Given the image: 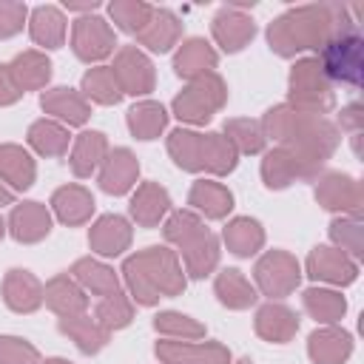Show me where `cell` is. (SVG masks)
Masks as SVG:
<instances>
[{"instance_id": "cell-1", "label": "cell", "mask_w": 364, "mask_h": 364, "mask_svg": "<svg viewBox=\"0 0 364 364\" xmlns=\"http://www.w3.org/2000/svg\"><path fill=\"white\" fill-rule=\"evenodd\" d=\"M355 26L353 9L338 3H310L279 14L267 26V46L279 57H296L301 51H318L338 28Z\"/></svg>"}, {"instance_id": "cell-2", "label": "cell", "mask_w": 364, "mask_h": 364, "mask_svg": "<svg viewBox=\"0 0 364 364\" xmlns=\"http://www.w3.org/2000/svg\"><path fill=\"white\" fill-rule=\"evenodd\" d=\"M119 273L125 279L131 301L142 307H154L165 296H182V290L188 287L185 267L176 250H171L168 245H151L125 256Z\"/></svg>"}, {"instance_id": "cell-3", "label": "cell", "mask_w": 364, "mask_h": 364, "mask_svg": "<svg viewBox=\"0 0 364 364\" xmlns=\"http://www.w3.org/2000/svg\"><path fill=\"white\" fill-rule=\"evenodd\" d=\"M287 105L299 114L327 117L336 108L333 82L324 77L316 57H299L287 77Z\"/></svg>"}, {"instance_id": "cell-4", "label": "cell", "mask_w": 364, "mask_h": 364, "mask_svg": "<svg viewBox=\"0 0 364 364\" xmlns=\"http://www.w3.org/2000/svg\"><path fill=\"white\" fill-rule=\"evenodd\" d=\"M324 77L330 82H341L358 88L364 82V37L355 26L338 28L316 54Z\"/></svg>"}, {"instance_id": "cell-5", "label": "cell", "mask_w": 364, "mask_h": 364, "mask_svg": "<svg viewBox=\"0 0 364 364\" xmlns=\"http://www.w3.org/2000/svg\"><path fill=\"white\" fill-rule=\"evenodd\" d=\"M228 102V82L210 71L196 80H191L171 102V111L185 125H205L213 119L216 111H222Z\"/></svg>"}, {"instance_id": "cell-6", "label": "cell", "mask_w": 364, "mask_h": 364, "mask_svg": "<svg viewBox=\"0 0 364 364\" xmlns=\"http://www.w3.org/2000/svg\"><path fill=\"white\" fill-rule=\"evenodd\" d=\"M253 287L270 301L290 296L301 284V264L287 250H264L253 264Z\"/></svg>"}, {"instance_id": "cell-7", "label": "cell", "mask_w": 364, "mask_h": 364, "mask_svg": "<svg viewBox=\"0 0 364 364\" xmlns=\"http://www.w3.org/2000/svg\"><path fill=\"white\" fill-rule=\"evenodd\" d=\"M313 182H316L313 196L324 210H333L338 216H361L364 188L358 179L341 171H321Z\"/></svg>"}, {"instance_id": "cell-8", "label": "cell", "mask_w": 364, "mask_h": 364, "mask_svg": "<svg viewBox=\"0 0 364 364\" xmlns=\"http://www.w3.org/2000/svg\"><path fill=\"white\" fill-rule=\"evenodd\" d=\"M114 46H117V37H114V28L105 17L100 14H82L74 20L71 26V51L77 60L82 63H94V65H102L105 57L114 54Z\"/></svg>"}, {"instance_id": "cell-9", "label": "cell", "mask_w": 364, "mask_h": 364, "mask_svg": "<svg viewBox=\"0 0 364 364\" xmlns=\"http://www.w3.org/2000/svg\"><path fill=\"white\" fill-rule=\"evenodd\" d=\"M111 71H114V77L119 82L122 97L125 94H131V97H148L154 91V85H156L154 63H151V57L139 46H119L117 54H114Z\"/></svg>"}, {"instance_id": "cell-10", "label": "cell", "mask_w": 364, "mask_h": 364, "mask_svg": "<svg viewBox=\"0 0 364 364\" xmlns=\"http://www.w3.org/2000/svg\"><path fill=\"white\" fill-rule=\"evenodd\" d=\"M304 273L324 287H347L358 279V262L333 245H316L304 262Z\"/></svg>"}, {"instance_id": "cell-11", "label": "cell", "mask_w": 364, "mask_h": 364, "mask_svg": "<svg viewBox=\"0 0 364 364\" xmlns=\"http://www.w3.org/2000/svg\"><path fill=\"white\" fill-rule=\"evenodd\" d=\"M159 364H230V350L222 341H176L162 338L154 344Z\"/></svg>"}, {"instance_id": "cell-12", "label": "cell", "mask_w": 364, "mask_h": 364, "mask_svg": "<svg viewBox=\"0 0 364 364\" xmlns=\"http://www.w3.org/2000/svg\"><path fill=\"white\" fill-rule=\"evenodd\" d=\"M210 34L216 40V46L225 51V54H236L242 51L253 37H256V20L242 11V9H233V6H225L213 14L210 20Z\"/></svg>"}, {"instance_id": "cell-13", "label": "cell", "mask_w": 364, "mask_h": 364, "mask_svg": "<svg viewBox=\"0 0 364 364\" xmlns=\"http://www.w3.org/2000/svg\"><path fill=\"white\" fill-rule=\"evenodd\" d=\"M40 108L48 114V119L63 122L65 128H80L91 117V102L68 85H54L40 94Z\"/></svg>"}, {"instance_id": "cell-14", "label": "cell", "mask_w": 364, "mask_h": 364, "mask_svg": "<svg viewBox=\"0 0 364 364\" xmlns=\"http://www.w3.org/2000/svg\"><path fill=\"white\" fill-rule=\"evenodd\" d=\"M139 179V159L131 148H111L105 162L97 171V182L111 196H125L136 188Z\"/></svg>"}, {"instance_id": "cell-15", "label": "cell", "mask_w": 364, "mask_h": 364, "mask_svg": "<svg viewBox=\"0 0 364 364\" xmlns=\"http://www.w3.org/2000/svg\"><path fill=\"white\" fill-rule=\"evenodd\" d=\"M131 239H134V228L119 213H105L94 219V225L88 228V247L102 259L122 256L131 247Z\"/></svg>"}, {"instance_id": "cell-16", "label": "cell", "mask_w": 364, "mask_h": 364, "mask_svg": "<svg viewBox=\"0 0 364 364\" xmlns=\"http://www.w3.org/2000/svg\"><path fill=\"white\" fill-rule=\"evenodd\" d=\"M51 222H54V216L43 202L26 199V202L11 208L6 230L23 245H34V242H43L51 233Z\"/></svg>"}, {"instance_id": "cell-17", "label": "cell", "mask_w": 364, "mask_h": 364, "mask_svg": "<svg viewBox=\"0 0 364 364\" xmlns=\"http://www.w3.org/2000/svg\"><path fill=\"white\" fill-rule=\"evenodd\" d=\"M176 256L185 267V276L191 279H205L216 270L222 247H219V236L208 228H202L196 236H191L182 247H176Z\"/></svg>"}, {"instance_id": "cell-18", "label": "cell", "mask_w": 364, "mask_h": 364, "mask_svg": "<svg viewBox=\"0 0 364 364\" xmlns=\"http://www.w3.org/2000/svg\"><path fill=\"white\" fill-rule=\"evenodd\" d=\"M353 347V336L338 324H321L307 336V355L313 364H344Z\"/></svg>"}, {"instance_id": "cell-19", "label": "cell", "mask_w": 364, "mask_h": 364, "mask_svg": "<svg viewBox=\"0 0 364 364\" xmlns=\"http://www.w3.org/2000/svg\"><path fill=\"white\" fill-rule=\"evenodd\" d=\"M128 213L139 228H156L171 213V193L159 182H142L131 193Z\"/></svg>"}, {"instance_id": "cell-20", "label": "cell", "mask_w": 364, "mask_h": 364, "mask_svg": "<svg viewBox=\"0 0 364 364\" xmlns=\"http://www.w3.org/2000/svg\"><path fill=\"white\" fill-rule=\"evenodd\" d=\"M3 301L14 313H34L43 307V282L26 267H11L3 276Z\"/></svg>"}, {"instance_id": "cell-21", "label": "cell", "mask_w": 364, "mask_h": 364, "mask_svg": "<svg viewBox=\"0 0 364 364\" xmlns=\"http://www.w3.org/2000/svg\"><path fill=\"white\" fill-rule=\"evenodd\" d=\"M43 304L60 318L80 316L88 313V293L71 279V273H57L43 284Z\"/></svg>"}, {"instance_id": "cell-22", "label": "cell", "mask_w": 364, "mask_h": 364, "mask_svg": "<svg viewBox=\"0 0 364 364\" xmlns=\"http://www.w3.org/2000/svg\"><path fill=\"white\" fill-rule=\"evenodd\" d=\"M253 330L259 338H264L270 344H287L299 333V316L284 301H264L256 310Z\"/></svg>"}, {"instance_id": "cell-23", "label": "cell", "mask_w": 364, "mask_h": 364, "mask_svg": "<svg viewBox=\"0 0 364 364\" xmlns=\"http://www.w3.org/2000/svg\"><path fill=\"white\" fill-rule=\"evenodd\" d=\"M111 145L105 139L102 131H82L71 139V148H68V165H71V173L80 176V179H88L91 173L100 171V165L105 162Z\"/></svg>"}, {"instance_id": "cell-24", "label": "cell", "mask_w": 364, "mask_h": 364, "mask_svg": "<svg viewBox=\"0 0 364 364\" xmlns=\"http://www.w3.org/2000/svg\"><path fill=\"white\" fill-rule=\"evenodd\" d=\"M94 208H97L94 205V196L82 185H63V188H57L51 193V202H48L51 216H57L68 228L85 225L94 216Z\"/></svg>"}, {"instance_id": "cell-25", "label": "cell", "mask_w": 364, "mask_h": 364, "mask_svg": "<svg viewBox=\"0 0 364 364\" xmlns=\"http://www.w3.org/2000/svg\"><path fill=\"white\" fill-rule=\"evenodd\" d=\"M216 63H219V51L205 37H188V40H182V46L173 54V71H176V77L188 80V82L196 80V77H202V74L216 71Z\"/></svg>"}, {"instance_id": "cell-26", "label": "cell", "mask_w": 364, "mask_h": 364, "mask_svg": "<svg viewBox=\"0 0 364 364\" xmlns=\"http://www.w3.org/2000/svg\"><path fill=\"white\" fill-rule=\"evenodd\" d=\"M34 179H37L34 156L17 142H3L0 145V182L17 193V191H28Z\"/></svg>"}, {"instance_id": "cell-27", "label": "cell", "mask_w": 364, "mask_h": 364, "mask_svg": "<svg viewBox=\"0 0 364 364\" xmlns=\"http://www.w3.org/2000/svg\"><path fill=\"white\" fill-rule=\"evenodd\" d=\"M182 40V23L179 17L171 11V9H156L154 6V14L148 20V26L136 34V43L154 54H165L171 51L173 46H179Z\"/></svg>"}, {"instance_id": "cell-28", "label": "cell", "mask_w": 364, "mask_h": 364, "mask_svg": "<svg viewBox=\"0 0 364 364\" xmlns=\"http://www.w3.org/2000/svg\"><path fill=\"white\" fill-rule=\"evenodd\" d=\"M188 205L205 219H225L233 210V193L216 179H196L188 191Z\"/></svg>"}, {"instance_id": "cell-29", "label": "cell", "mask_w": 364, "mask_h": 364, "mask_svg": "<svg viewBox=\"0 0 364 364\" xmlns=\"http://www.w3.org/2000/svg\"><path fill=\"white\" fill-rule=\"evenodd\" d=\"M296 179H307V171L293 156V151H287L284 145H276V148L264 151V159H262V182L270 191H284Z\"/></svg>"}, {"instance_id": "cell-30", "label": "cell", "mask_w": 364, "mask_h": 364, "mask_svg": "<svg viewBox=\"0 0 364 364\" xmlns=\"http://www.w3.org/2000/svg\"><path fill=\"white\" fill-rule=\"evenodd\" d=\"M68 273H71V279H74L85 293H91V296H100V299H102V296H111V293L119 290V276H117V270H114L111 264L94 259V256L77 259Z\"/></svg>"}, {"instance_id": "cell-31", "label": "cell", "mask_w": 364, "mask_h": 364, "mask_svg": "<svg viewBox=\"0 0 364 364\" xmlns=\"http://www.w3.org/2000/svg\"><path fill=\"white\" fill-rule=\"evenodd\" d=\"M9 71H11V77L23 94L26 91H46V85L51 80V60L46 57V51L26 48L9 63Z\"/></svg>"}, {"instance_id": "cell-32", "label": "cell", "mask_w": 364, "mask_h": 364, "mask_svg": "<svg viewBox=\"0 0 364 364\" xmlns=\"http://www.w3.org/2000/svg\"><path fill=\"white\" fill-rule=\"evenodd\" d=\"M222 242L239 259H250L264 247V228L253 216H233L222 230Z\"/></svg>"}, {"instance_id": "cell-33", "label": "cell", "mask_w": 364, "mask_h": 364, "mask_svg": "<svg viewBox=\"0 0 364 364\" xmlns=\"http://www.w3.org/2000/svg\"><path fill=\"white\" fill-rule=\"evenodd\" d=\"M213 293L219 299V304H225L228 310H247L256 304L259 290L250 284V279L236 270V267H222L213 279Z\"/></svg>"}, {"instance_id": "cell-34", "label": "cell", "mask_w": 364, "mask_h": 364, "mask_svg": "<svg viewBox=\"0 0 364 364\" xmlns=\"http://www.w3.org/2000/svg\"><path fill=\"white\" fill-rule=\"evenodd\" d=\"M57 327H60V333L68 336V338L77 344V350L85 353V355H97V353L108 344V338H111V333H108L91 313L65 316V318L57 321Z\"/></svg>"}, {"instance_id": "cell-35", "label": "cell", "mask_w": 364, "mask_h": 364, "mask_svg": "<svg viewBox=\"0 0 364 364\" xmlns=\"http://www.w3.org/2000/svg\"><path fill=\"white\" fill-rule=\"evenodd\" d=\"M28 34L43 48H60L68 34V20L60 6H37L28 14Z\"/></svg>"}, {"instance_id": "cell-36", "label": "cell", "mask_w": 364, "mask_h": 364, "mask_svg": "<svg viewBox=\"0 0 364 364\" xmlns=\"http://www.w3.org/2000/svg\"><path fill=\"white\" fill-rule=\"evenodd\" d=\"M71 139L74 136L68 134V128L57 119H48V117L34 119L28 125V134H26L28 148L40 156H65L71 148Z\"/></svg>"}, {"instance_id": "cell-37", "label": "cell", "mask_w": 364, "mask_h": 364, "mask_svg": "<svg viewBox=\"0 0 364 364\" xmlns=\"http://www.w3.org/2000/svg\"><path fill=\"white\" fill-rule=\"evenodd\" d=\"M301 307L318 324H338L344 318V313H347V299L336 287L313 284V287H307L301 293Z\"/></svg>"}, {"instance_id": "cell-38", "label": "cell", "mask_w": 364, "mask_h": 364, "mask_svg": "<svg viewBox=\"0 0 364 364\" xmlns=\"http://www.w3.org/2000/svg\"><path fill=\"white\" fill-rule=\"evenodd\" d=\"M168 117H171V114L165 111L162 102H156V100H139V102H134V105L128 108L125 122H128V131H131L136 139L151 142V139H156V136L168 128Z\"/></svg>"}, {"instance_id": "cell-39", "label": "cell", "mask_w": 364, "mask_h": 364, "mask_svg": "<svg viewBox=\"0 0 364 364\" xmlns=\"http://www.w3.org/2000/svg\"><path fill=\"white\" fill-rule=\"evenodd\" d=\"M239 165V154L222 131L202 134V171L210 176H228Z\"/></svg>"}, {"instance_id": "cell-40", "label": "cell", "mask_w": 364, "mask_h": 364, "mask_svg": "<svg viewBox=\"0 0 364 364\" xmlns=\"http://www.w3.org/2000/svg\"><path fill=\"white\" fill-rule=\"evenodd\" d=\"M168 154L176 162V168L188 173L202 171V134L193 128H173L168 134Z\"/></svg>"}, {"instance_id": "cell-41", "label": "cell", "mask_w": 364, "mask_h": 364, "mask_svg": "<svg viewBox=\"0 0 364 364\" xmlns=\"http://www.w3.org/2000/svg\"><path fill=\"white\" fill-rule=\"evenodd\" d=\"M80 94L88 100V102H97V105H117L122 100V91H119V82L111 71V65H94L82 74V82H80Z\"/></svg>"}, {"instance_id": "cell-42", "label": "cell", "mask_w": 364, "mask_h": 364, "mask_svg": "<svg viewBox=\"0 0 364 364\" xmlns=\"http://www.w3.org/2000/svg\"><path fill=\"white\" fill-rule=\"evenodd\" d=\"M154 330L162 338H176V341H199L208 333L202 321H196L193 316L179 313V310H159L154 316Z\"/></svg>"}, {"instance_id": "cell-43", "label": "cell", "mask_w": 364, "mask_h": 364, "mask_svg": "<svg viewBox=\"0 0 364 364\" xmlns=\"http://www.w3.org/2000/svg\"><path fill=\"white\" fill-rule=\"evenodd\" d=\"M222 134L230 139V145L236 148V154H262L264 151V131L259 119L250 117H233L225 122Z\"/></svg>"}, {"instance_id": "cell-44", "label": "cell", "mask_w": 364, "mask_h": 364, "mask_svg": "<svg viewBox=\"0 0 364 364\" xmlns=\"http://www.w3.org/2000/svg\"><path fill=\"white\" fill-rule=\"evenodd\" d=\"M330 242L350 259L361 262L364 256V222L361 216H336L330 222Z\"/></svg>"}, {"instance_id": "cell-45", "label": "cell", "mask_w": 364, "mask_h": 364, "mask_svg": "<svg viewBox=\"0 0 364 364\" xmlns=\"http://www.w3.org/2000/svg\"><path fill=\"white\" fill-rule=\"evenodd\" d=\"M94 318H97L108 333L128 327V324L134 321V301H131V296H125L122 290H117V293H111V296H102V299L97 301V307H94Z\"/></svg>"}, {"instance_id": "cell-46", "label": "cell", "mask_w": 364, "mask_h": 364, "mask_svg": "<svg viewBox=\"0 0 364 364\" xmlns=\"http://www.w3.org/2000/svg\"><path fill=\"white\" fill-rule=\"evenodd\" d=\"M151 14H154V6L145 3V0H114V3H108V17L125 34H139L148 26Z\"/></svg>"}, {"instance_id": "cell-47", "label": "cell", "mask_w": 364, "mask_h": 364, "mask_svg": "<svg viewBox=\"0 0 364 364\" xmlns=\"http://www.w3.org/2000/svg\"><path fill=\"white\" fill-rule=\"evenodd\" d=\"M202 228H205V219H202L199 213H193V210H171V213L165 216V222H162V236H165L168 245L182 247V245H185L191 236H196Z\"/></svg>"}, {"instance_id": "cell-48", "label": "cell", "mask_w": 364, "mask_h": 364, "mask_svg": "<svg viewBox=\"0 0 364 364\" xmlns=\"http://www.w3.org/2000/svg\"><path fill=\"white\" fill-rule=\"evenodd\" d=\"M0 364H43L40 350L20 336H0Z\"/></svg>"}, {"instance_id": "cell-49", "label": "cell", "mask_w": 364, "mask_h": 364, "mask_svg": "<svg viewBox=\"0 0 364 364\" xmlns=\"http://www.w3.org/2000/svg\"><path fill=\"white\" fill-rule=\"evenodd\" d=\"M28 23V6L20 0H0V40H9L23 31Z\"/></svg>"}, {"instance_id": "cell-50", "label": "cell", "mask_w": 364, "mask_h": 364, "mask_svg": "<svg viewBox=\"0 0 364 364\" xmlns=\"http://www.w3.org/2000/svg\"><path fill=\"white\" fill-rule=\"evenodd\" d=\"M336 128H338V131H350V136H353V134H361V131H364V111H361V105H358V102L344 105L341 114H338V125H336Z\"/></svg>"}, {"instance_id": "cell-51", "label": "cell", "mask_w": 364, "mask_h": 364, "mask_svg": "<svg viewBox=\"0 0 364 364\" xmlns=\"http://www.w3.org/2000/svg\"><path fill=\"white\" fill-rule=\"evenodd\" d=\"M20 97H23V91L17 88V82H14L11 71H9V63L0 65V108L3 105H14Z\"/></svg>"}, {"instance_id": "cell-52", "label": "cell", "mask_w": 364, "mask_h": 364, "mask_svg": "<svg viewBox=\"0 0 364 364\" xmlns=\"http://www.w3.org/2000/svg\"><path fill=\"white\" fill-rule=\"evenodd\" d=\"M65 9L68 11H85V14H91V11L100 9V3L97 0H65Z\"/></svg>"}, {"instance_id": "cell-53", "label": "cell", "mask_w": 364, "mask_h": 364, "mask_svg": "<svg viewBox=\"0 0 364 364\" xmlns=\"http://www.w3.org/2000/svg\"><path fill=\"white\" fill-rule=\"evenodd\" d=\"M6 205H14V191H9V188L0 182V208H6Z\"/></svg>"}, {"instance_id": "cell-54", "label": "cell", "mask_w": 364, "mask_h": 364, "mask_svg": "<svg viewBox=\"0 0 364 364\" xmlns=\"http://www.w3.org/2000/svg\"><path fill=\"white\" fill-rule=\"evenodd\" d=\"M43 364H71L68 358H60V355H54V358H46Z\"/></svg>"}, {"instance_id": "cell-55", "label": "cell", "mask_w": 364, "mask_h": 364, "mask_svg": "<svg viewBox=\"0 0 364 364\" xmlns=\"http://www.w3.org/2000/svg\"><path fill=\"white\" fill-rule=\"evenodd\" d=\"M6 233H9V230H6V222H3V216H0V242H3Z\"/></svg>"}, {"instance_id": "cell-56", "label": "cell", "mask_w": 364, "mask_h": 364, "mask_svg": "<svg viewBox=\"0 0 364 364\" xmlns=\"http://www.w3.org/2000/svg\"><path fill=\"white\" fill-rule=\"evenodd\" d=\"M236 364H253V361H250V358H239Z\"/></svg>"}]
</instances>
